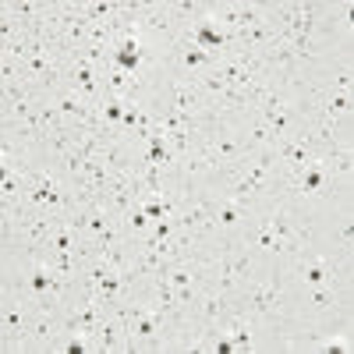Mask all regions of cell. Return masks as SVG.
Listing matches in <instances>:
<instances>
[{"mask_svg": "<svg viewBox=\"0 0 354 354\" xmlns=\"http://www.w3.org/2000/svg\"><path fill=\"white\" fill-rule=\"evenodd\" d=\"M61 340H64V312L32 308L25 351H61Z\"/></svg>", "mask_w": 354, "mask_h": 354, "instance_id": "6da1fadb", "label": "cell"}, {"mask_svg": "<svg viewBox=\"0 0 354 354\" xmlns=\"http://www.w3.org/2000/svg\"><path fill=\"white\" fill-rule=\"evenodd\" d=\"M82 177H85V181L93 185V188L106 192V188H110V181H113V170H110L100 156H93V160H85V163H82Z\"/></svg>", "mask_w": 354, "mask_h": 354, "instance_id": "277c9868", "label": "cell"}, {"mask_svg": "<svg viewBox=\"0 0 354 354\" xmlns=\"http://www.w3.org/2000/svg\"><path fill=\"white\" fill-rule=\"evenodd\" d=\"M209 149L216 153L220 163H238L241 156H248L238 128H234V121H227L223 113H216V124H213V131H209Z\"/></svg>", "mask_w": 354, "mask_h": 354, "instance_id": "7a4b0ae2", "label": "cell"}, {"mask_svg": "<svg viewBox=\"0 0 354 354\" xmlns=\"http://www.w3.org/2000/svg\"><path fill=\"white\" fill-rule=\"evenodd\" d=\"M121 234L128 241H142V238H149V234H153V220H149V213H145L138 202L121 216Z\"/></svg>", "mask_w": 354, "mask_h": 354, "instance_id": "3957f363", "label": "cell"}, {"mask_svg": "<svg viewBox=\"0 0 354 354\" xmlns=\"http://www.w3.org/2000/svg\"><path fill=\"white\" fill-rule=\"evenodd\" d=\"M124 100L121 96H110V93H103V100H100V117L110 124V128H121V117H124Z\"/></svg>", "mask_w": 354, "mask_h": 354, "instance_id": "5b68a950", "label": "cell"}]
</instances>
